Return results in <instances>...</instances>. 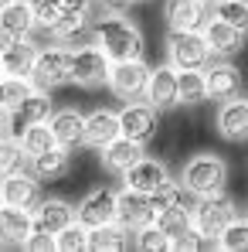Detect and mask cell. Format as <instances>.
I'll list each match as a JSON object with an SVG mask.
<instances>
[{
  "label": "cell",
  "instance_id": "obj_17",
  "mask_svg": "<svg viewBox=\"0 0 248 252\" xmlns=\"http://www.w3.org/2000/svg\"><path fill=\"white\" fill-rule=\"evenodd\" d=\"M201 38H204L207 44V51L211 55H218V58H231V55H238L242 51V31H235L231 24H224L221 17H207L204 21V28H201Z\"/></svg>",
  "mask_w": 248,
  "mask_h": 252
},
{
  "label": "cell",
  "instance_id": "obj_9",
  "mask_svg": "<svg viewBox=\"0 0 248 252\" xmlns=\"http://www.w3.org/2000/svg\"><path fill=\"white\" fill-rule=\"evenodd\" d=\"M51 95L44 92V89H31L10 113H7V136H21L28 126H34V123H48V116H51Z\"/></svg>",
  "mask_w": 248,
  "mask_h": 252
},
{
  "label": "cell",
  "instance_id": "obj_20",
  "mask_svg": "<svg viewBox=\"0 0 248 252\" xmlns=\"http://www.w3.org/2000/svg\"><path fill=\"white\" fill-rule=\"evenodd\" d=\"M218 133L228 143H245L248 140V99H224L218 109Z\"/></svg>",
  "mask_w": 248,
  "mask_h": 252
},
{
  "label": "cell",
  "instance_id": "obj_31",
  "mask_svg": "<svg viewBox=\"0 0 248 252\" xmlns=\"http://www.w3.org/2000/svg\"><path fill=\"white\" fill-rule=\"evenodd\" d=\"M17 143H21V150H24V154H28V160H31V157L44 154L48 147H55V136H51L48 123H34V126H28V129L17 136Z\"/></svg>",
  "mask_w": 248,
  "mask_h": 252
},
{
  "label": "cell",
  "instance_id": "obj_37",
  "mask_svg": "<svg viewBox=\"0 0 248 252\" xmlns=\"http://www.w3.org/2000/svg\"><path fill=\"white\" fill-rule=\"evenodd\" d=\"M187 191H184V184L180 181H166L160 184L153 194H150V205H153V215L157 211H166V208H177V205H187V198H184Z\"/></svg>",
  "mask_w": 248,
  "mask_h": 252
},
{
  "label": "cell",
  "instance_id": "obj_18",
  "mask_svg": "<svg viewBox=\"0 0 248 252\" xmlns=\"http://www.w3.org/2000/svg\"><path fill=\"white\" fill-rule=\"evenodd\" d=\"M48 34L58 44H68V48H75V41L92 44V14H88V10H72V7H65V14L58 17V24H55Z\"/></svg>",
  "mask_w": 248,
  "mask_h": 252
},
{
  "label": "cell",
  "instance_id": "obj_24",
  "mask_svg": "<svg viewBox=\"0 0 248 252\" xmlns=\"http://www.w3.org/2000/svg\"><path fill=\"white\" fill-rule=\"evenodd\" d=\"M28 164H31V174H34L38 181H58V177H65L68 167H72V150L55 143V147H48L44 154L31 157Z\"/></svg>",
  "mask_w": 248,
  "mask_h": 252
},
{
  "label": "cell",
  "instance_id": "obj_50",
  "mask_svg": "<svg viewBox=\"0 0 248 252\" xmlns=\"http://www.w3.org/2000/svg\"><path fill=\"white\" fill-rule=\"evenodd\" d=\"M245 3H248V0H245Z\"/></svg>",
  "mask_w": 248,
  "mask_h": 252
},
{
  "label": "cell",
  "instance_id": "obj_21",
  "mask_svg": "<svg viewBox=\"0 0 248 252\" xmlns=\"http://www.w3.org/2000/svg\"><path fill=\"white\" fill-rule=\"evenodd\" d=\"M119 136V116L112 109H92L85 116V126H82V143L92 147V150H102L106 143H112Z\"/></svg>",
  "mask_w": 248,
  "mask_h": 252
},
{
  "label": "cell",
  "instance_id": "obj_46",
  "mask_svg": "<svg viewBox=\"0 0 248 252\" xmlns=\"http://www.w3.org/2000/svg\"><path fill=\"white\" fill-rule=\"evenodd\" d=\"M207 3H218V0H207Z\"/></svg>",
  "mask_w": 248,
  "mask_h": 252
},
{
  "label": "cell",
  "instance_id": "obj_27",
  "mask_svg": "<svg viewBox=\"0 0 248 252\" xmlns=\"http://www.w3.org/2000/svg\"><path fill=\"white\" fill-rule=\"evenodd\" d=\"M34 55H38V48H34L31 38H17V41L0 55V68H3V75H24V79H31Z\"/></svg>",
  "mask_w": 248,
  "mask_h": 252
},
{
  "label": "cell",
  "instance_id": "obj_23",
  "mask_svg": "<svg viewBox=\"0 0 248 252\" xmlns=\"http://www.w3.org/2000/svg\"><path fill=\"white\" fill-rule=\"evenodd\" d=\"M82 126H85V116L72 106L68 109H51V116H48V129H51L55 143L68 147V150L82 147Z\"/></svg>",
  "mask_w": 248,
  "mask_h": 252
},
{
  "label": "cell",
  "instance_id": "obj_16",
  "mask_svg": "<svg viewBox=\"0 0 248 252\" xmlns=\"http://www.w3.org/2000/svg\"><path fill=\"white\" fill-rule=\"evenodd\" d=\"M204 89H207V99H218V102L238 95L242 92V72H238V65H231V62H207L204 65Z\"/></svg>",
  "mask_w": 248,
  "mask_h": 252
},
{
  "label": "cell",
  "instance_id": "obj_19",
  "mask_svg": "<svg viewBox=\"0 0 248 252\" xmlns=\"http://www.w3.org/2000/svg\"><path fill=\"white\" fill-rule=\"evenodd\" d=\"M126 188H133V191H143V194H153L160 184H166L170 181V170H166L164 160H157V157H139L133 167L123 174Z\"/></svg>",
  "mask_w": 248,
  "mask_h": 252
},
{
  "label": "cell",
  "instance_id": "obj_36",
  "mask_svg": "<svg viewBox=\"0 0 248 252\" xmlns=\"http://www.w3.org/2000/svg\"><path fill=\"white\" fill-rule=\"evenodd\" d=\"M170 249L173 252H214L218 249V239H211V235L197 232V228L191 225L187 232H180V235L170 242Z\"/></svg>",
  "mask_w": 248,
  "mask_h": 252
},
{
  "label": "cell",
  "instance_id": "obj_25",
  "mask_svg": "<svg viewBox=\"0 0 248 252\" xmlns=\"http://www.w3.org/2000/svg\"><path fill=\"white\" fill-rule=\"evenodd\" d=\"M31 235V211L14 208V205H0V246H24V239Z\"/></svg>",
  "mask_w": 248,
  "mask_h": 252
},
{
  "label": "cell",
  "instance_id": "obj_12",
  "mask_svg": "<svg viewBox=\"0 0 248 252\" xmlns=\"http://www.w3.org/2000/svg\"><path fill=\"white\" fill-rule=\"evenodd\" d=\"M116 221H119L123 228H129V232H136V228L150 225V221H153V205H150V194L133 191V188L116 191Z\"/></svg>",
  "mask_w": 248,
  "mask_h": 252
},
{
  "label": "cell",
  "instance_id": "obj_11",
  "mask_svg": "<svg viewBox=\"0 0 248 252\" xmlns=\"http://www.w3.org/2000/svg\"><path fill=\"white\" fill-rule=\"evenodd\" d=\"M143 99H146L157 113L173 109V106H177V68H173V65H157V68H150Z\"/></svg>",
  "mask_w": 248,
  "mask_h": 252
},
{
  "label": "cell",
  "instance_id": "obj_4",
  "mask_svg": "<svg viewBox=\"0 0 248 252\" xmlns=\"http://www.w3.org/2000/svg\"><path fill=\"white\" fill-rule=\"evenodd\" d=\"M231 218H238V208H235V198H231L228 191L201 194V198L191 205V221H194V228L204 232V235H211V239H218Z\"/></svg>",
  "mask_w": 248,
  "mask_h": 252
},
{
  "label": "cell",
  "instance_id": "obj_8",
  "mask_svg": "<svg viewBox=\"0 0 248 252\" xmlns=\"http://www.w3.org/2000/svg\"><path fill=\"white\" fill-rule=\"evenodd\" d=\"M109 58L102 55V48L95 44H79L72 48V82L82 89H99L109 79Z\"/></svg>",
  "mask_w": 248,
  "mask_h": 252
},
{
  "label": "cell",
  "instance_id": "obj_42",
  "mask_svg": "<svg viewBox=\"0 0 248 252\" xmlns=\"http://www.w3.org/2000/svg\"><path fill=\"white\" fill-rule=\"evenodd\" d=\"M61 3L72 7V10H88V14L95 10V0H61Z\"/></svg>",
  "mask_w": 248,
  "mask_h": 252
},
{
  "label": "cell",
  "instance_id": "obj_5",
  "mask_svg": "<svg viewBox=\"0 0 248 252\" xmlns=\"http://www.w3.org/2000/svg\"><path fill=\"white\" fill-rule=\"evenodd\" d=\"M211 62V51H207L201 31H170L166 38V65H173L177 72H187V68H204Z\"/></svg>",
  "mask_w": 248,
  "mask_h": 252
},
{
  "label": "cell",
  "instance_id": "obj_41",
  "mask_svg": "<svg viewBox=\"0 0 248 252\" xmlns=\"http://www.w3.org/2000/svg\"><path fill=\"white\" fill-rule=\"evenodd\" d=\"M129 3L133 0H95V10H102V14H126Z\"/></svg>",
  "mask_w": 248,
  "mask_h": 252
},
{
  "label": "cell",
  "instance_id": "obj_2",
  "mask_svg": "<svg viewBox=\"0 0 248 252\" xmlns=\"http://www.w3.org/2000/svg\"><path fill=\"white\" fill-rule=\"evenodd\" d=\"M180 184L194 198L224 191V184H228V164L221 157H214V154H194L184 164V170H180Z\"/></svg>",
  "mask_w": 248,
  "mask_h": 252
},
{
  "label": "cell",
  "instance_id": "obj_33",
  "mask_svg": "<svg viewBox=\"0 0 248 252\" xmlns=\"http://www.w3.org/2000/svg\"><path fill=\"white\" fill-rule=\"evenodd\" d=\"M214 7V17H221L224 24H231L235 31L248 34V3L245 0H218L211 3Z\"/></svg>",
  "mask_w": 248,
  "mask_h": 252
},
{
  "label": "cell",
  "instance_id": "obj_45",
  "mask_svg": "<svg viewBox=\"0 0 248 252\" xmlns=\"http://www.w3.org/2000/svg\"><path fill=\"white\" fill-rule=\"evenodd\" d=\"M3 3H10V0H0V7H3Z\"/></svg>",
  "mask_w": 248,
  "mask_h": 252
},
{
  "label": "cell",
  "instance_id": "obj_39",
  "mask_svg": "<svg viewBox=\"0 0 248 252\" xmlns=\"http://www.w3.org/2000/svg\"><path fill=\"white\" fill-rule=\"evenodd\" d=\"M85 242H88V228H82L79 221L65 225V228L55 235V249L58 252H85Z\"/></svg>",
  "mask_w": 248,
  "mask_h": 252
},
{
  "label": "cell",
  "instance_id": "obj_38",
  "mask_svg": "<svg viewBox=\"0 0 248 252\" xmlns=\"http://www.w3.org/2000/svg\"><path fill=\"white\" fill-rule=\"evenodd\" d=\"M133 249H139V252H166L170 249V239L150 221V225H143V228L133 232Z\"/></svg>",
  "mask_w": 248,
  "mask_h": 252
},
{
  "label": "cell",
  "instance_id": "obj_32",
  "mask_svg": "<svg viewBox=\"0 0 248 252\" xmlns=\"http://www.w3.org/2000/svg\"><path fill=\"white\" fill-rule=\"evenodd\" d=\"M28 167V154L21 150V143L14 136H3L0 140V181H7L10 174Z\"/></svg>",
  "mask_w": 248,
  "mask_h": 252
},
{
  "label": "cell",
  "instance_id": "obj_14",
  "mask_svg": "<svg viewBox=\"0 0 248 252\" xmlns=\"http://www.w3.org/2000/svg\"><path fill=\"white\" fill-rule=\"evenodd\" d=\"M164 17L170 31H201L204 21L211 17V3L207 0H166Z\"/></svg>",
  "mask_w": 248,
  "mask_h": 252
},
{
  "label": "cell",
  "instance_id": "obj_40",
  "mask_svg": "<svg viewBox=\"0 0 248 252\" xmlns=\"http://www.w3.org/2000/svg\"><path fill=\"white\" fill-rule=\"evenodd\" d=\"M21 249H28V252H51V249H55V235H48V232H31V235L24 239Z\"/></svg>",
  "mask_w": 248,
  "mask_h": 252
},
{
  "label": "cell",
  "instance_id": "obj_29",
  "mask_svg": "<svg viewBox=\"0 0 248 252\" xmlns=\"http://www.w3.org/2000/svg\"><path fill=\"white\" fill-rule=\"evenodd\" d=\"M207 99L204 89V68H187V72H177V106H197Z\"/></svg>",
  "mask_w": 248,
  "mask_h": 252
},
{
  "label": "cell",
  "instance_id": "obj_30",
  "mask_svg": "<svg viewBox=\"0 0 248 252\" xmlns=\"http://www.w3.org/2000/svg\"><path fill=\"white\" fill-rule=\"evenodd\" d=\"M153 225L164 232L166 239L173 242L180 232H187L194 221H191V205H177V208H166V211H157L153 215Z\"/></svg>",
  "mask_w": 248,
  "mask_h": 252
},
{
  "label": "cell",
  "instance_id": "obj_28",
  "mask_svg": "<svg viewBox=\"0 0 248 252\" xmlns=\"http://www.w3.org/2000/svg\"><path fill=\"white\" fill-rule=\"evenodd\" d=\"M0 24H3L14 38H31L34 17H31L28 0H10V3H3V7H0Z\"/></svg>",
  "mask_w": 248,
  "mask_h": 252
},
{
  "label": "cell",
  "instance_id": "obj_35",
  "mask_svg": "<svg viewBox=\"0 0 248 252\" xmlns=\"http://www.w3.org/2000/svg\"><path fill=\"white\" fill-rule=\"evenodd\" d=\"M28 7H31L34 28H41V31H51L58 24V17L65 14V3L61 0H28Z\"/></svg>",
  "mask_w": 248,
  "mask_h": 252
},
{
  "label": "cell",
  "instance_id": "obj_49",
  "mask_svg": "<svg viewBox=\"0 0 248 252\" xmlns=\"http://www.w3.org/2000/svg\"><path fill=\"white\" fill-rule=\"evenodd\" d=\"M133 3H136V0H133Z\"/></svg>",
  "mask_w": 248,
  "mask_h": 252
},
{
  "label": "cell",
  "instance_id": "obj_34",
  "mask_svg": "<svg viewBox=\"0 0 248 252\" xmlns=\"http://www.w3.org/2000/svg\"><path fill=\"white\" fill-rule=\"evenodd\" d=\"M218 249L224 252H248V218H231L224 232L218 235Z\"/></svg>",
  "mask_w": 248,
  "mask_h": 252
},
{
  "label": "cell",
  "instance_id": "obj_1",
  "mask_svg": "<svg viewBox=\"0 0 248 252\" xmlns=\"http://www.w3.org/2000/svg\"><path fill=\"white\" fill-rule=\"evenodd\" d=\"M92 44L102 48V55L109 62L143 58V51H146L143 31L133 21H126L123 14H102L99 21H92Z\"/></svg>",
  "mask_w": 248,
  "mask_h": 252
},
{
  "label": "cell",
  "instance_id": "obj_26",
  "mask_svg": "<svg viewBox=\"0 0 248 252\" xmlns=\"http://www.w3.org/2000/svg\"><path fill=\"white\" fill-rule=\"evenodd\" d=\"M129 246H133V232L123 228L119 221L88 228V242H85V249H92V252H126Z\"/></svg>",
  "mask_w": 248,
  "mask_h": 252
},
{
  "label": "cell",
  "instance_id": "obj_3",
  "mask_svg": "<svg viewBox=\"0 0 248 252\" xmlns=\"http://www.w3.org/2000/svg\"><path fill=\"white\" fill-rule=\"evenodd\" d=\"M31 82L34 89H61V85L72 82V48L68 44H44L34 55V65H31Z\"/></svg>",
  "mask_w": 248,
  "mask_h": 252
},
{
  "label": "cell",
  "instance_id": "obj_15",
  "mask_svg": "<svg viewBox=\"0 0 248 252\" xmlns=\"http://www.w3.org/2000/svg\"><path fill=\"white\" fill-rule=\"evenodd\" d=\"M75 221V208L61 198H41L34 208H31V232H48V235H58L65 225Z\"/></svg>",
  "mask_w": 248,
  "mask_h": 252
},
{
  "label": "cell",
  "instance_id": "obj_6",
  "mask_svg": "<svg viewBox=\"0 0 248 252\" xmlns=\"http://www.w3.org/2000/svg\"><path fill=\"white\" fill-rule=\"evenodd\" d=\"M116 116H119V136H129V140H136V143H150V140L157 136V129H160V113H157L146 99L126 102Z\"/></svg>",
  "mask_w": 248,
  "mask_h": 252
},
{
  "label": "cell",
  "instance_id": "obj_13",
  "mask_svg": "<svg viewBox=\"0 0 248 252\" xmlns=\"http://www.w3.org/2000/svg\"><path fill=\"white\" fill-rule=\"evenodd\" d=\"M0 198H3V205L31 211L41 201V181L24 167V170H17V174H10L7 181H0Z\"/></svg>",
  "mask_w": 248,
  "mask_h": 252
},
{
  "label": "cell",
  "instance_id": "obj_43",
  "mask_svg": "<svg viewBox=\"0 0 248 252\" xmlns=\"http://www.w3.org/2000/svg\"><path fill=\"white\" fill-rule=\"evenodd\" d=\"M14 41H17V38H14V34H10V31L0 24V55H3V51H7V48H10Z\"/></svg>",
  "mask_w": 248,
  "mask_h": 252
},
{
  "label": "cell",
  "instance_id": "obj_10",
  "mask_svg": "<svg viewBox=\"0 0 248 252\" xmlns=\"http://www.w3.org/2000/svg\"><path fill=\"white\" fill-rule=\"evenodd\" d=\"M75 221L82 228H99V225L116 221V191H109V188L88 191L82 201L75 205Z\"/></svg>",
  "mask_w": 248,
  "mask_h": 252
},
{
  "label": "cell",
  "instance_id": "obj_7",
  "mask_svg": "<svg viewBox=\"0 0 248 252\" xmlns=\"http://www.w3.org/2000/svg\"><path fill=\"white\" fill-rule=\"evenodd\" d=\"M146 75H150V65H146L143 58L112 62V65H109V79H106V85L112 89V95H116V99H123V102H133V99H143Z\"/></svg>",
  "mask_w": 248,
  "mask_h": 252
},
{
  "label": "cell",
  "instance_id": "obj_44",
  "mask_svg": "<svg viewBox=\"0 0 248 252\" xmlns=\"http://www.w3.org/2000/svg\"><path fill=\"white\" fill-rule=\"evenodd\" d=\"M7 136V116H0V140Z\"/></svg>",
  "mask_w": 248,
  "mask_h": 252
},
{
  "label": "cell",
  "instance_id": "obj_22",
  "mask_svg": "<svg viewBox=\"0 0 248 252\" xmlns=\"http://www.w3.org/2000/svg\"><path fill=\"white\" fill-rule=\"evenodd\" d=\"M99 154H102V167L109 170V174H119V177H123L126 170L146 154V143H136V140H129V136H116V140L106 143Z\"/></svg>",
  "mask_w": 248,
  "mask_h": 252
},
{
  "label": "cell",
  "instance_id": "obj_48",
  "mask_svg": "<svg viewBox=\"0 0 248 252\" xmlns=\"http://www.w3.org/2000/svg\"><path fill=\"white\" fill-rule=\"evenodd\" d=\"M0 205H3V198H0Z\"/></svg>",
  "mask_w": 248,
  "mask_h": 252
},
{
  "label": "cell",
  "instance_id": "obj_47",
  "mask_svg": "<svg viewBox=\"0 0 248 252\" xmlns=\"http://www.w3.org/2000/svg\"><path fill=\"white\" fill-rule=\"evenodd\" d=\"M0 75H3V68H0Z\"/></svg>",
  "mask_w": 248,
  "mask_h": 252
}]
</instances>
